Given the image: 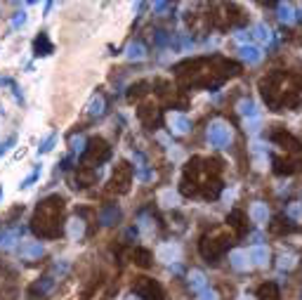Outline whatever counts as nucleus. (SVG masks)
Masks as SVG:
<instances>
[{
    "label": "nucleus",
    "mask_w": 302,
    "mask_h": 300,
    "mask_svg": "<svg viewBox=\"0 0 302 300\" xmlns=\"http://www.w3.org/2000/svg\"><path fill=\"white\" fill-rule=\"evenodd\" d=\"M208 142L212 147H226L231 142V126L225 123V121H220V118H215L208 126Z\"/></svg>",
    "instance_id": "obj_1"
},
{
    "label": "nucleus",
    "mask_w": 302,
    "mask_h": 300,
    "mask_svg": "<svg viewBox=\"0 0 302 300\" xmlns=\"http://www.w3.org/2000/svg\"><path fill=\"white\" fill-rule=\"evenodd\" d=\"M180 255H182V248L177 244H161V246L156 248V260H161V262H166V265L177 262Z\"/></svg>",
    "instance_id": "obj_2"
},
{
    "label": "nucleus",
    "mask_w": 302,
    "mask_h": 300,
    "mask_svg": "<svg viewBox=\"0 0 302 300\" xmlns=\"http://www.w3.org/2000/svg\"><path fill=\"white\" fill-rule=\"evenodd\" d=\"M168 126H170V130H172L175 135H187V132L191 130V121H189L184 113L172 111V113H168Z\"/></svg>",
    "instance_id": "obj_3"
},
{
    "label": "nucleus",
    "mask_w": 302,
    "mask_h": 300,
    "mask_svg": "<svg viewBox=\"0 0 302 300\" xmlns=\"http://www.w3.org/2000/svg\"><path fill=\"white\" fill-rule=\"evenodd\" d=\"M19 255H21L24 260H38V258L43 255V244H40V241H24V244L19 246Z\"/></svg>",
    "instance_id": "obj_4"
},
{
    "label": "nucleus",
    "mask_w": 302,
    "mask_h": 300,
    "mask_svg": "<svg viewBox=\"0 0 302 300\" xmlns=\"http://www.w3.org/2000/svg\"><path fill=\"white\" fill-rule=\"evenodd\" d=\"M248 260H250V265H257V267H267V262H269V251H267L264 246L255 244V246L248 251Z\"/></svg>",
    "instance_id": "obj_5"
},
{
    "label": "nucleus",
    "mask_w": 302,
    "mask_h": 300,
    "mask_svg": "<svg viewBox=\"0 0 302 300\" xmlns=\"http://www.w3.org/2000/svg\"><path fill=\"white\" fill-rule=\"evenodd\" d=\"M229 262H231V267L239 269V272L250 267V260H248V253L245 251H231L229 253Z\"/></svg>",
    "instance_id": "obj_6"
},
{
    "label": "nucleus",
    "mask_w": 302,
    "mask_h": 300,
    "mask_svg": "<svg viewBox=\"0 0 302 300\" xmlns=\"http://www.w3.org/2000/svg\"><path fill=\"white\" fill-rule=\"evenodd\" d=\"M250 218H253V222H257V225H264V222H267V218H269L267 204H262V201H255V204L250 206Z\"/></svg>",
    "instance_id": "obj_7"
},
{
    "label": "nucleus",
    "mask_w": 302,
    "mask_h": 300,
    "mask_svg": "<svg viewBox=\"0 0 302 300\" xmlns=\"http://www.w3.org/2000/svg\"><path fill=\"white\" fill-rule=\"evenodd\" d=\"M158 204L163 206V208H175V206L180 204V194L172 189H163L158 194Z\"/></svg>",
    "instance_id": "obj_8"
},
{
    "label": "nucleus",
    "mask_w": 302,
    "mask_h": 300,
    "mask_svg": "<svg viewBox=\"0 0 302 300\" xmlns=\"http://www.w3.org/2000/svg\"><path fill=\"white\" fill-rule=\"evenodd\" d=\"M66 232H69V237L71 239H80L85 234V222L80 220V218H71L69 225H66Z\"/></svg>",
    "instance_id": "obj_9"
},
{
    "label": "nucleus",
    "mask_w": 302,
    "mask_h": 300,
    "mask_svg": "<svg viewBox=\"0 0 302 300\" xmlns=\"http://www.w3.org/2000/svg\"><path fill=\"white\" fill-rule=\"evenodd\" d=\"M125 57H128L130 62H142V59L147 57V48H144L142 43H132V45H128Z\"/></svg>",
    "instance_id": "obj_10"
},
{
    "label": "nucleus",
    "mask_w": 302,
    "mask_h": 300,
    "mask_svg": "<svg viewBox=\"0 0 302 300\" xmlns=\"http://www.w3.org/2000/svg\"><path fill=\"white\" fill-rule=\"evenodd\" d=\"M241 57L248 64H257L260 59H262V50L255 48V45H243V48H241Z\"/></svg>",
    "instance_id": "obj_11"
},
{
    "label": "nucleus",
    "mask_w": 302,
    "mask_h": 300,
    "mask_svg": "<svg viewBox=\"0 0 302 300\" xmlns=\"http://www.w3.org/2000/svg\"><path fill=\"white\" fill-rule=\"evenodd\" d=\"M189 286H191V291H203L206 288V274L198 272V269L189 272Z\"/></svg>",
    "instance_id": "obj_12"
},
{
    "label": "nucleus",
    "mask_w": 302,
    "mask_h": 300,
    "mask_svg": "<svg viewBox=\"0 0 302 300\" xmlns=\"http://www.w3.org/2000/svg\"><path fill=\"white\" fill-rule=\"evenodd\" d=\"M253 36H255L260 43H269V40H272V31H269L267 24H255V26H253Z\"/></svg>",
    "instance_id": "obj_13"
},
{
    "label": "nucleus",
    "mask_w": 302,
    "mask_h": 300,
    "mask_svg": "<svg viewBox=\"0 0 302 300\" xmlns=\"http://www.w3.org/2000/svg\"><path fill=\"white\" fill-rule=\"evenodd\" d=\"M239 113H241L243 118H253V116H257L255 102H250V99H241V102H239Z\"/></svg>",
    "instance_id": "obj_14"
},
{
    "label": "nucleus",
    "mask_w": 302,
    "mask_h": 300,
    "mask_svg": "<svg viewBox=\"0 0 302 300\" xmlns=\"http://www.w3.org/2000/svg\"><path fill=\"white\" fill-rule=\"evenodd\" d=\"M279 19H281L283 24H293V21H295L293 7H290V5H279Z\"/></svg>",
    "instance_id": "obj_15"
},
{
    "label": "nucleus",
    "mask_w": 302,
    "mask_h": 300,
    "mask_svg": "<svg viewBox=\"0 0 302 300\" xmlns=\"http://www.w3.org/2000/svg\"><path fill=\"white\" fill-rule=\"evenodd\" d=\"M298 265V258L293 255V253H283L281 258H279V267L281 269H293Z\"/></svg>",
    "instance_id": "obj_16"
},
{
    "label": "nucleus",
    "mask_w": 302,
    "mask_h": 300,
    "mask_svg": "<svg viewBox=\"0 0 302 300\" xmlns=\"http://www.w3.org/2000/svg\"><path fill=\"white\" fill-rule=\"evenodd\" d=\"M104 111V97H92V102H90V107H88V113H92V116H99Z\"/></svg>",
    "instance_id": "obj_17"
},
{
    "label": "nucleus",
    "mask_w": 302,
    "mask_h": 300,
    "mask_svg": "<svg viewBox=\"0 0 302 300\" xmlns=\"http://www.w3.org/2000/svg\"><path fill=\"white\" fill-rule=\"evenodd\" d=\"M139 229H142L144 237H151V234H153L156 227H153V222H151L149 215H142V218H139Z\"/></svg>",
    "instance_id": "obj_18"
},
{
    "label": "nucleus",
    "mask_w": 302,
    "mask_h": 300,
    "mask_svg": "<svg viewBox=\"0 0 302 300\" xmlns=\"http://www.w3.org/2000/svg\"><path fill=\"white\" fill-rule=\"evenodd\" d=\"M286 215L290 218V220H295V222H300L302 220V204H290L288 206V210H286Z\"/></svg>",
    "instance_id": "obj_19"
},
{
    "label": "nucleus",
    "mask_w": 302,
    "mask_h": 300,
    "mask_svg": "<svg viewBox=\"0 0 302 300\" xmlns=\"http://www.w3.org/2000/svg\"><path fill=\"white\" fill-rule=\"evenodd\" d=\"M15 241H17V232H7V234L0 237V246H2V248H12Z\"/></svg>",
    "instance_id": "obj_20"
},
{
    "label": "nucleus",
    "mask_w": 302,
    "mask_h": 300,
    "mask_svg": "<svg viewBox=\"0 0 302 300\" xmlns=\"http://www.w3.org/2000/svg\"><path fill=\"white\" fill-rule=\"evenodd\" d=\"M260 130V118L253 116V118H245V132H257Z\"/></svg>",
    "instance_id": "obj_21"
},
{
    "label": "nucleus",
    "mask_w": 302,
    "mask_h": 300,
    "mask_svg": "<svg viewBox=\"0 0 302 300\" xmlns=\"http://www.w3.org/2000/svg\"><path fill=\"white\" fill-rule=\"evenodd\" d=\"M71 149H74V151H83V149H85V140H83L80 135L74 137V140H71Z\"/></svg>",
    "instance_id": "obj_22"
},
{
    "label": "nucleus",
    "mask_w": 302,
    "mask_h": 300,
    "mask_svg": "<svg viewBox=\"0 0 302 300\" xmlns=\"http://www.w3.org/2000/svg\"><path fill=\"white\" fill-rule=\"evenodd\" d=\"M267 166H269L267 156H257V158H255V168H257V170H264Z\"/></svg>",
    "instance_id": "obj_23"
},
{
    "label": "nucleus",
    "mask_w": 302,
    "mask_h": 300,
    "mask_svg": "<svg viewBox=\"0 0 302 300\" xmlns=\"http://www.w3.org/2000/svg\"><path fill=\"white\" fill-rule=\"evenodd\" d=\"M201 300H217V293H215V291H208V288H203V291H201Z\"/></svg>",
    "instance_id": "obj_24"
},
{
    "label": "nucleus",
    "mask_w": 302,
    "mask_h": 300,
    "mask_svg": "<svg viewBox=\"0 0 302 300\" xmlns=\"http://www.w3.org/2000/svg\"><path fill=\"white\" fill-rule=\"evenodd\" d=\"M24 21H26V17H24V12H21V15H19V17H15V21H12V26H19V24H24Z\"/></svg>",
    "instance_id": "obj_25"
},
{
    "label": "nucleus",
    "mask_w": 302,
    "mask_h": 300,
    "mask_svg": "<svg viewBox=\"0 0 302 300\" xmlns=\"http://www.w3.org/2000/svg\"><path fill=\"white\" fill-rule=\"evenodd\" d=\"M239 300H255V298H250V296H241Z\"/></svg>",
    "instance_id": "obj_26"
},
{
    "label": "nucleus",
    "mask_w": 302,
    "mask_h": 300,
    "mask_svg": "<svg viewBox=\"0 0 302 300\" xmlns=\"http://www.w3.org/2000/svg\"><path fill=\"white\" fill-rule=\"evenodd\" d=\"M125 300H139V298H137V296H130V298H125Z\"/></svg>",
    "instance_id": "obj_27"
}]
</instances>
